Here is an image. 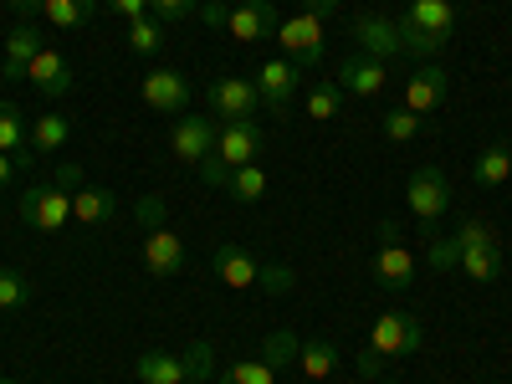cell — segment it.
Listing matches in <instances>:
<instances>
[{
	"label": "cell",
	"instance_id": "cell-20",
	"mask_svg": "<svg viewBox=\"0 0 512 384\" xmlns=\"http://www.w3.org/2000/svg\"><path fill=\"white\" fill-rule=\"evenodd\" d=\"M113 216H118V195L108 185H88V180H82L72 190V221L77 226H108Z\"/></svg>",
	"mask_w": 512,
	"mask_h": 384
},
{
	"label": "cell",
	"instance_id": "cell-14",
	"mask_svg": "<svg viewBox=\"0 0 512 384\" xmlns=\"http://www.w3.org/2000/svg\"><path fill=\"white\" fill-rule=\"evenodd\" d=\"M277 26H282V16H277V6L272 0H246V6H231V21H226V31L236 36V41H267V36H277Z\"/></svg>",
	"mask_w": 512,
	"mask_h": 384
},
{
	"label": "cell",
	"instance_id": "cell-30",
	"mask_svg": "<svg viewBox=\"0 0 512 384\" xmlns=\"http://www.w3.org/2000/svg\"><path fill=\"white\" fill-rule=\"evenodd\" d=\"M231 200H241V205H256L267 195V175H262V164H241V169H231Z\"/></svg>",
	"mask_w": 512,
	"mask_h": 384
},
{
	"label": "cell",
	"instance_id": "cell-6",
	"mask_svg": "<svg viewBox=\"0 0 512 384\" xmlns=\"http://www.w3.org/2000/svg\"><path fill=\"white\" fill-rule=\"evenodd\" d=\"M420 344H425V328L415 313H379V323L369 333L374 359H410V354H420Z\"/></svg>",
	"mask_w": 512,
	"mask_h": 384
},
{
	"label": "cell",
	"instance_id": "cell-18",
	"mask_svg": "<svg viewBox=\"0 0 512 384\" xmlns=\"http://www.w3.org/2000/svg\"><path fill=\"white\" fill-rule=\"evenodd\" d=\"M26 82H31L36 93H47V98H62L72 88V67H67V57L57 47H41L31 57V67H26Z\"/></svg>",
	"mask_w": 512,
	"mask_h": 384
},
{
	"label": "cell",
	"instance_id": "cell-12",
	"mask_svg": "<svg viewBox=\"0 0 512 384\" xmlns=\"http://www.w3.org/2000/svg\"><path fill=\"white\" fill-rule=\"evenodd\" d=\"M256 93H262V108L267 113H287L292 98H297V67L287 57H272L256 67Z\"/></svg>",
	"mask_w": 512,
	"mask_h": 384
},
{
	"label": "cell",
	"instance_id": "cell-7",
	"mask_svg": "<svg viewBox=\"0 0 512 384\" xmlns=\"http://www.w3.org/2000/svg\"><path fill=\"white\" fill-rule=\"evenodd\" d=\"M210 113H216L221 123H241V118H251L256 108H262V93H256V82L251 77H216L210 82Z\"/></svg>",
	"mask_w": 512,
	"mask_h": 384
},
{
	"label": "cell",
	"instance_id": "cell-11",
	"mask_svg": "<svg viewBox=\"0 0 512 384\" xmlns=\"http://www.w3.org/2000/svg\"><path fill=\"white\" fill-rule=\"evenodd\" d=\"M144 103L154 108V113H185L190 108V82H185V72H175V67H154V72H144Z\"/></svg>",
	"mask_w": 512,
	"mask_h": 384
},
{
	"label": "cell",
	"instance_id": "cell-40",
	"mask_svg": "<svg viewBox=\"0 0 512 384\" xmlns=\"http://www.w3.org/2000/svg\"><path fill=\"white\" fill-rule=\"evenodd\" d=\"M108 11H118L123 21H134V16H149V0H103Z\"/></svg>",
	"mask_w": 512,
	"mask_h": 384
},
{
	"label": "cell",
	"instance_id": "cell-22",
	"mask_svg": "<svg viewBox=\"0 0 512 384\" xmlns=\"http://www.w3.org/2000/svg\"><path fill=\"white\" fill-rule=\"evenodd\" d=\"M134 374L139 384H185L190 379V359H175V354H164V349H149L134 359Z\"/></svg>",
	"mask_w": 512,
	"mask_h": 384
},
{
	"label": "cell",
	"instance_id": "cell-35",
	"mask_svg": "<svg viewBox=\"0 0 512 384\" xmlns=\"http://www.w3.org/2000/svg\"><path fill=\"white\" fill-rule=\"evenodd\" d=\"M297 349H303V344H297L292 333H272V338H267V349H262V359H267L272 369H277V364H287V359L297 364Z\"/></svg>",
	"mask_w": 512,
	"mask_h": 384
},
{
	"label": "cell",
	"instance_id": "cell-34",
	"mask_svg": "<svg viewBox=\"0 0 512 384\" xmlns=\"http://www.w3.org/2000/svg\"><path fill=\"white\" fill-rule=\"evenodd\" d=\"M338 113V82H318V88L308 93V118L313 123H328Z\"/></svg>",
	"mask_w": 512,
	"mask_h": 384
},
{
	"label": "cell",
	"instance_id": "cell-38",
	"mask_svg": "<svg viewBox=\"0 0 512 384\" xmlns=\"http://www.w3.org/2000/svg\"><path fill=\"white\" fill-rule=\"evenodd\" d=\"M200 21H205L210 31H226V21H231V6H226V0H205V6H200Z\"/></svg>",
	"mask_w": 512,
	"mask_h": 384
},
{
	"label": "cell",
	"instance_id": "cell-43",
	"mask_svg": "<svg viewBox=\"0 0 512 384\" xmlns=\"http://www.w3.org/2000/svg\"><path fill=\"white\" fill-rule=\"evenodd\" d=\"M303 11H313V16H323V21H328V16L338 11V0H308V6H303Z\"/></svg>",
	"mask_w": 512,
	"mask_h": 384
},
{
	"label": "cell",
	"instance_id": "cell-17",
	"mask_svg": "<svg viewBox=\"0 0 512 384\" xmlns=\"http://www.w3.org/2000/svg\"><path fill=\"white\" fill-rule=\"evenodd\" d=\"M354 41L369 57H379V62H390V57L405 52L400 47V21H390V16H359L354 21Z\"/></svg>",
	"mask_w": 512,
	"mask_h": 384
},
{
	"label": "cell",
	"instance_id": "cell-27",
	"mask_svg": "<svg viewBox=\"0 0 512 384\" xmlns=\"http://www.w3.org/2000/svg\"><path fill=\"white\" fill-rule=\"evenodd\" d=\"M297 369H303V379H328L338 369V349L328 344V338H313V344L297 349Z\"/></svg>",
	"mask_w": 512,
	"mask_h": 384
},
{
	"label": "cell",
	"instance_id": "cell-33",
	"mask_svg": "<svg viewBox=\"0 0 512 384\" xmlns=\"http://www.w3.org/2000/svg\"><path fill=\"white\" fill-rule=\"evenodd\" d=\"M420 123H425V118H420V113H410V108L400 103V108H390V113H384V139L410 144V139L420 134Z\"/></svg>",
	"mask_w": 512,
	"mask_h": 384
},
{
	"label": "cell",
	"instance_id": "cell-16",
	"mask_svg": "<svg viewBox=\"0 0 512 384\" xmlns=\"http://www.w3.org/2000/svg\"><path fill=\"white\" fill-rule=\"evenodd\" d=\"M41 47H47V41H41L36 21H16L11 36H6V62H0V77H6V82H26V67H31V57Z\"/></svg>",
	"mask_w": 512,
	"mask_h": 384
},
{
	"label": "cell",
	"instance_id": "cell-9",
	"mask_svg": "<svg viewBox=\"0 0 512 384\" xmlns=\"http://www.w3.org/2000/svg\"><path fill=\"white\" fill-rule=\"evenodd\" d=\"M169 149H175V159H185V164H200L205 154H216V123H210L205 113H180L175 128H169Z\"/></svg>",
	"mask_w": 512,
	"mask_h": 384
},
{
	"label": "cell",
	"instance_id": "cell-44",
	"mask_svg": "<svg viewBox=\"0 0 512 384\" xmlns=\"http://www.w3.org/2000/svg\"><path fill=\"white\" fill-rule=\"evenodd\" d=\"M185 384H210V379H185Z\"/></svg>",
	"mask_w": 512,
	"mask_h": 384
},
{
	"label": "cell",
	"instance_id": "cell-41",
	"mask_svg": "<svg viewBox=\"0 0 512 384\" xmlns=\"http://www.w3.org/2000/svg\"><path fill=\"white\" fill-rule=\"evenodd\" d=\"M6 6L21 16V21H31V16H41V0H6Z\"/></svg>",
	"mask_w": 512,
	"mask_h": 384
},
{
	"label": "cell",
	"instance_id": "cell-39",
	"mask_svg": "<svg viewBox=\"0 0 512 384\" xmlns=\"http://www.w3.org/2000/svg\"><path fill=\"white\" fill-rule=\"evenodd\" d=\"M139 221L154 231V226H164V200L159 195H149V200H139Z\"/></svg>",
	"mask_w": 512,
	"mask_h": 384
},
{
	"label": "cell",
	"instance_id": "cell-29",
	"mask_svg": "<svg viewBox=\"0 0 512 384\" xmlns=\"http://www.w3.org/2000/svg\"><path fill=\"white\" fill-rule=\"evenodd\" d=\"M164 47V21L159 16H134L128 21V52L134 57H154Z\"/></svg>",
	"mask_w": 512,
	"mask_h": 384
},
{
	"label": "cell",
	"instance_id": "cell-45",
	"mask_svg": "<svg viewBox=\"0 0 512 384\" xmlns=\"http://www.w3.org/2000/svg\"><path fill=\"white\" fill-rule=\"evenodd\" d=\"M226 6H246V0H226Z\"/></svg>",
	"mask_w": 512,
	"mask_h": 384
},
{
	"label": "cell",
	"instance_id": "cell-31",
	"mask_svg": "<svg viewBox=\"0 0 512 384\" xmlns=\"http://www.w3.org/2000/svg\"><path fill=\"white\" fill-rule=\"evenodd\" d=\"M446 241L456 246V256H461V251H472V246H502V236H497L487 221H461Z\"/></svg>",
	"mask_w": 512,
	"mask_h": 384
},
{
	"label": "cell",
	"instance_id": "cell-15",
	"mask_svg": "<svg viewBox=\"0 0 512 384\" xmlns=\"http://www.w3.org/2000/svg\"><path fill=\"white\" fill-rule=\"evenodd\" d=\"M262 128H256L251 118H241V123H226L221 134H216V154H221V164L226 169H241V164H256V154H262Z\"/></svg>",
	"mask_w": 512,
	"mask_h": 384
},
{
	"label": "cell",
	"instance_id": "cell-28",
	"mask_svg": "<svg viewBox=\"0 0 512 384\" xmlns=\"http://www.w3.org/2000/svg\"><path fill=\"white\" fill-rule=\"evenodd\" d=\"M31 297H36V287H31L26 272L0 267V313H21V308H31Z\"/></svg>",
	"mask_w": 512,
	"mask_h": 384
},
{
	"label": "cell",
	"instance_id": "cell-8",
	"mask_svg": "<svg viewBox=\"0 0 512 384\" xmlns=\"http://www.w3.org/2000/svg\"><path fill=\"white\" fill-rule=\"evenodd\" d=\"M446 98H451V72L441 62H420L410 72V82H405V108L425 118V113H436Z\"/></svg>",
	"mask_w": 512,
	"mask_h": 384
},
{
	"label": "cell",
	"instance_id": "cell-2",
	"mask_svg": "<svg viewBox=\"0 0 512 384\" xmlns=\"http://www.w3.org/2000/svg\"><path fill=\"white\" fill-rule=\"evenodd\" d=\"M216 277H221L226 287H236V292H246V287L287 292V287H292V272H287V267H262V262H256L251 251H241L236 241L216 246Z\"/></svg>",
	"mask_w": 512,
	"mask_h": 384
},
{
	"label": "cell",
	"instance_id": "cell-13",
	"mask_svg": "<svg viewBox=\"0 0 512 384\" xmlns=\"http://www.w3.org/2000/svg\"><path fill=\"white\" fill-rule=\"evenodd\" d=\"M144 267H149V277H180L185 272V241L175 226H154L144 236Z\"/></svg>",
	"mask_w": 512,
	"mask_h": 384
},
{
	"label": "cell",
	"instance_id": "cell-19",
	"mask_svg": "<svg viewBox=\"0 0 512 384\" xmlns=\"http://www.w3.org/2000/svg\"><path fill=\"white\" fill-rule=\"evenodd\" d=\"M384 62L379 57H369V52H354V57H344L338 62V88H349V93H359V98H374V93H384Z\"/></svg>",
	"mask_w": 512,
	"mask_h": 384
},
{
	"label": "cell",
	"instance_id": "cell-21",
	"mask_svg": "<svg viewBox=\"0 0 512 384\" xmlns=\"http://www.w3.org/2000/svg\"><path fill=\"white\" fill-rule=\"evenodd\" d=\"M0 154H11L16 169H26V164L36 159V154H31V128H26L21 108L6 103V98H0Z\"/></svg>",
	"mask_w": 512,
	"mask_h": 384
},
{
	"label": "cell",
	"instance_id": "cell-1",
	"mask_svg": "<svg viewBox=\"0 0 512 384\" xmlns=\"http://www.w3.org/2000/svg\"><path fill=\"white\" fill-rule=\"evenodd\" d=\"M456 26H461L456 0H410V11L400 16V47L415 62H436V52L451 41Z\"/></svg>",
	"mask_w": 512,
	"mask_h": 384
},
{
	"label": "cell",
	"instance_id": "cell-46",
	"mask_svg": "<svg viewBox=\"0 0 512 384\" xmlns=\"http://www.w3.org/2000/svg\"><path fill=\"white\" fill-rule=\"evenodd\" d=\"M0 384H21V379H0Z\"/></svg>",
	"mask_w": 512,
	"mask_h": 384
},
{
	"label": "cell",
	"instance_id": "cell-42",
	"mask_svg": "<svg viewBox=\"0 0 512 384\" xmlns=\"http://www.w3.org/2000/svg\"><path fill=\"white\" fill-rule=\"evenodd\" d=\"M11 180H16V159L0 154V190H11Z\"/></svg>",
	"mask_w": 512,
	"mask_h": 384
},
{
	"label": "cell",
	"instance_id": "cell-36",
	"mask_svg": "<svg viewBox=\"0 0 512 384\" xmlns=\"http://www.w3.org/2000/svg\"><path fill=\"white\" fill-rule=\"evenodd\" d=\"M149 11L169 26V21H185V16H195L200 11V0H149Z\"/></svg>",
	"mask_w": 512,
	"mask_h": 384
},
{
	"label": "cell",
	"instance_id": "cell-4",
	"mask_svg": "<svg viewBox=\"0 0 512 384\" xmlns=\"http://www.w3.org/2000/svg\"><path fill=\"white\" fill-rule=\"evenodd\" d=\"M16 216L31 226V231H47L57 236L67 221H72V190L67 185H36L16 200Z\"/></svg>",
	"mask_w": 512,
	"mask_h": 384
},
{
	"label": "cell",
	"instance_id": "cell-47",
	"mask_svg": "<svg viewBox=\"0 0 512 384\" xmlns=\"http://www.w3.org/2000/svg\"><path fill=\"white\" fill-rule=\"evenodd\" d=\"M379 384H395V379H379Z\"/></svg>",
	"mask_w": 512,
	"mask_h": 384
},
{
	"label": "cell",
	"instance_id": "cell-32",
	"mask_svg": "<svg viewBox=\"0 0 512 384\" xmlns=\"http://www.w3.org/2000/svg\"><path fill=\"white\" fill-rule=\"evenodd\" d=\"M221 384H277V369L267 359H241L221 374Z\"/></svg>",
	"mask_w": 512,
	"mask_h": 384
},
{
	"label": "cell",
	"instance_id": "cell-5",
	"mask_svg": "<svg viewBox=\"0 0 512 384\" xmlns=\"http://www.w3.org/2000/svg\"><path fill=\"white\" fill-rule=\"evenodd\" d=\"M405 205H410V216H415L420 226L441 221L446 205H451V180H446V169L420 164L415 175H410V185H405Z\"/></svg>",
	"mask_w": 512,
	"mask_h": 384
},
{
	"label": "cell",
	"instance_id": "cell-10",
	"mask_svg": "<svg viewBox=\"0 0 512 384\" xmlns=\"http://www.w3.org/2000/svg\"><path fill=\"white\" fill-rule=\"evenodd\" d=\"M369 272H374V282H379L384 292H405V287L420 277V262H415V251H410V246H400V241H384V246L374 251Z\"/></svg>",
	"mask_w": 512,
	"mask_h": 384
},
{
	"label": "cell",
	"instance_id": "cell-24",
	"mask_svg": "<svg viewBox=\"0 0 512 384\" xmlns=\"http://www.w3.org/2000/svg\"><path fill=\"white\" fill-rule=\"evenodd\" d=\"M456 267H461V277H472V282L487 287V282L502 277V246H472V251H461Z\"/></svg>",
	"mask_w": 512,
	"mask_h": 384
},
{
	"label": "cell",
	"instance_id": "cell-25",
	"mask_svg": "<svg viewBox=\"0 0 512 384\" xmlns=\"http://www.w3.org/2000/svg\"><path fill=\"white\" fill-rule=\"evenodd\" d=\"M67 139H72V123L62 113H41L31 123V154H57Z\"/></svg>",
	"mask_w": 512,
	"mask_h": 384
},
{
	"label": "cell",
	"instance_id": "cell-26",
	"mask_svg": "<svg viewBox=\"0 0 512 384\" xmlns=\"http://www.w3.org/2000/svg\"><path fill=\"white\" fill-rule=\"evenodd\" d=\"M41 16L57 31H77V26L93 21V0H41Z\"/></svg>",
	"mask_w": 512,
	"mask_h": 384
},
{
	"label": "cell",
	"instance_id": "cell-37",
	"mask_svg": "<svg viewBox=\"0 0 512 384\" xmlns=\"http://www.w3.org/2000/svg\"><path fill=\"white\" fill-rule=\"evenodd\" d=\"M195 169H200V180H205L210 190H226V185H231V169L221 164V154H205Z\"/></svg>",
	"mask_w": 512,
	"mask_h": 384
},
{
	"label": "cell",
	"instance_id": "cell-23",
	"mask_svg": "<svg viewBox=\"0 0 512 384\" xmlns=\"http://www.w3.org/2000/svg\"><path fill=\"white\" fill-rule=\"evenodd\" d=\"M472 180H477L482 190H502V185L512 180V144H507V139H502V144H487V149L477 154Z\"/></svg>",
	"mask_w": 512,
	"mask_h": 384
},
{
	"label": "cell",
	"instance_id": "cell-3",
	"mask_svg": "<svg viewBox=\"0 0 512 384\" xmlns=\"http://www.w3.org/2000/svg\"><path fill=\"white\" fill-rule=\"evenodd\" d=\"M277 47H282V57H287L297 72L323 67V16L297 11L292 21H282V26H277Z\"/></svg>",
	"mask_w": 512,
	"mask_h": 384
}]
</instances>
